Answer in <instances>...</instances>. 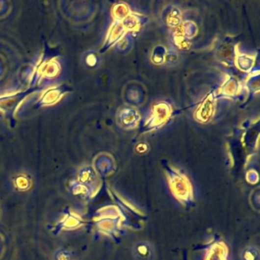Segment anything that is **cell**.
Here are the masks:
<instances>
[{"instance_id": "3957f363", "label": "cell", "mask_w": 260, "mask_h": 260, "mask_svg": "<svg viewBox=\"0 0 260 260\" xmlns=\"http://www.w3.org/2000/svg\"><path fill=\"white\" fill-rule=\"evenodd\" d=\"M84 60L86 62V65L89 66V67H93V66L96 65V62H97V57L93 53H89V54L86 55Z\"/></svg>"}, {"instance_id": "6da1fadb", "label": "cell", "mask_w": 260, "mask_h": 260, "mask_svg": "<svg viewBox=\"0 0 260 260\" xmlns=\"http://www.w3.org/2000/svg\"><path fill=\"white\" fill-rule=\"evenodd\" d=\"M132 257L135 260H154L156 250L154 245L147 240H139L133 245Z\"/></svg>"}, {"instance_id": "7a4b0ae2", "label": "cell", "mask_w": 260, "mask_h": 260, "mask_svg": "<svg viewBox=\"0 0 260 260\" xmlns=\"http://www.w3.org/2000/svg\"><path fill=\"white\" fill-rule=\"evenodd\" d=\"M240 260H260V250L254 246L244 247L240 252Z\"/></svg>"}]
</instances>
